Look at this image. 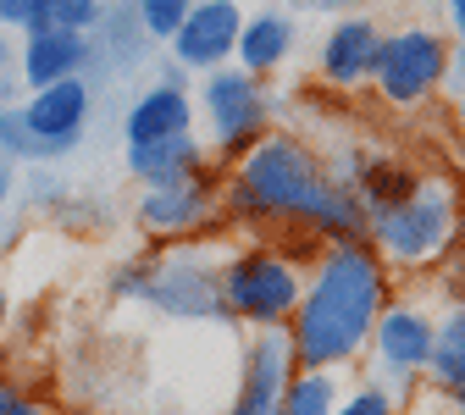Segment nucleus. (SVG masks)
Segmentation results:
<instances>
[{"label":"nucleus","mask_w":465,"mask_h":415,"mask_svg":"<svg viewBox=\"0 0 465 415\" xmlns=\"http://www.w3.org/2000/svg\"><path fill=\"white\" fill-rule=\"evenodd\" d=\"M222 216L250 232H311V239H366V205L361 194L332 177L327 155L288 133L266 128L239 161H227L222 177Z\"/></svg>","instance_id":"nucleus-1"},{"label":"nucleus","mask_w":465,"mask_h":415,"mask_svg":"<svg viewBox=\"0 0 465 415\" xmlns=\"http://www.w3.org/2000/svg\"><path fill=\"white\" fill-rule=\"evenodd\" d=\"M393 300V266L366 239H332L305 272V293L288 316L300 371H355L366 361L371 327Z\"/></svg>","instance_id":"nucleus-2"},{"label":"nucleus","mask_w":465,"mask_h":415,"mask_svg":"<svg viewBox=\"0 0 465 415\" xmlns=\"http://www.w3.org/2000/svg\"><path fill=\"white\" fill-rule=\"evenodd\" d=\"M366 244L399 272L443 266L465 244V194L449 183V177L421 172L416 189L404 200L366 211Z\"/></svg>","instance_id":"nucleus-3"},{"label":"nucleus","mask_w":465,"mask_h":415,"mask_svg":"<svg viewBox=\"0 0 465 415\" xmlns=\"http://www.w3.org/2000/svg\"><path fill=\"white\" fill-rule=\"evenodd\" d=\"M222 311L227 321H239V327H288V316H294L300 305V293H305V266L288 255L282 244L261 239L250 250H232L222 261Z\"/></svg>","instance_id":"nucleus-4"},{"label":"nucleus","mask_w":465,"mask_h":415,"mask_svg":"<svg viewBox=\"0 0 465 415\" xmlns=\"http://www.w3.org/2000/svg\"><path fill=\"white\" fill-rule=\"evenodd\" d=\"M194 128H205L200 139H205L211 161H239V155L272 128L266 78L232 67V62L200 73V89H194Z\"/></svg>","instance_id":"nucleus-5"},{"label":"nucleus","mask_w":465,"mask_h":415,"mask_svg":"<svg viewBox=\"0 0 465 415\" xmlns=\"http://www.w3.org/2000/svg\"><path fill=\"white\" fill-rule=\"evenodd\" d=\"M449 84V39L427 23L382 28L377 62H371V89L393 111H416Z\"/></svg>","instance_id":"nucleus-6"},{"label":"nucleus","mask_w":465,"mask_h":415,"mask_svg":"<svg viewBox=\"0 0 465 415\" xmlns=\"http://www.w3.org/2000/svg\"><path fill=\"white\" fill-rule=\"evenodd\" d=\"M427 354H432V311L416 300H388L366 343V361H371L366 377L404 404L416 388H427Z\"/></svg>","instance_id":"nucleus-7"},{"label":"nucleus","mask_w":465,"mask_h":415,"mask_svg":"<svg viewBox=\"0 0 465 415\" xmlns=\"http://www.w3.org/2000/svg\"><path fill=\"white\" fill-rule=\"evenodd\" d=\"M134 222H139V232H150V239H161V244H183V239H194V232L227 222L222 216V177H216V166H200V172L178 177V183L144 189Z\"/></svg>","instance_id":"nucleus-8"},{"label":"nucleus","mask_w":465,"mask_h":415,"mask_svg":"<svg viewBox=\"0 0 465 415\" xmlns=\"http://www.w3.org/2000/svg\"><path fill=\"white\" fill-rule=\"evenodd\" d=\"M216 277H222V266H216L205 250L183 244V250L150 261V288H144V300H150L155 311H166V316H183V321H200V316L227 321Z\"/></svg>","instance_id":"nucleus-9"},{"label":"nucleus","mask_w":465,"mask_h":415,"mask_svg":"<svg viewBox=\"0 0 465 415\" xmlns=\"http://www.w3.org/2000/svg\"><path fill=\"white\" fill-rule=\"evenodd\" d=\"M89 111H94V94H89L84 73H73V78H55V84H45V89H28L23 123H28V133L45 144L50 161H62V155H73V150L84 144Z\"/></svg>","instance_id":"nucleus-10"},{"label":"nucleus","mask_w":465,"mask_h":415,"mask_svg":"<svg viewBox=\"0 0 465 415\" xmlns=\"http://www.w3.org/2000/svg\"><path fill=\"white\" fill-rule=\"evenodd\" d=\"M239 28H244V6L239 0H194L189 17L172 34V62L183 73H211L222 62H232V44H239Z\"/></svg>","instance_id":"nucleus-11"},{"label":"nucleus","mask_w":465,"mask_h":415,"mask_svg":"<svg viewBox=\"0 0 465 415\" xmlns=\"http://www.w3.org/2000/svg\"><path fill=\"white\" fill-rule=\"evenodd\" d=\"M377 44H382V23L366 12H349L332 17L322 44H316V78L327 89H366L371 84V62H377Z\"/></svg>","instance_id":"nucleus-12"},{"label":"nucleus","mask_w":465,"mask_h":415,"mask_svg":"<svg viewBox=\"0 0 465 415\" xmlns=\"http://www.w3.org/2000/svg\"><path fill=\"white\" fill-rule=\"evenodd\" d=\"M294 343H288V327H255L250 349H244V377H239V399H232L227 415H277V399L294 377Z\"/></svg>","instance_id":"nucleus-13"},{"label":"nucleus","mask_w":465,"mask_h":415,"mask_svg":"<svg viewBox=\"0 0 465 415\" xmlns=\"http://www.w3.org/2000/svg\"><path fill=\"white\" fill-rule=\"evenodd\" d=\"M172 133H194V94L183 89L178 62L161 67V78L144 84V94L123 116V139L128 144H155V139H172Z\"/></svg>","instance_id":"nucleus-14"},{"label":"nucleus","mask_w":465,"mask_h":415,"mask_svg":"<svg viewBox=\"0 0 465 415\" xmlns=\"http://www.w3.org/2000/svg\"><path fill=\"white\" fill-rule=\"evenodd\" d=\"M294 50H300V17L272 0V6L244 17L239 44H232V67H244L255 78H272V73H282L294 62Z\"/></svg>","instance_id":"nucleus-15"},{"label":"nucleus","mask_w":465,"mask_h":415,"mask_svg":"<svg viewBox=\"0 0 465 415\" xmlns=\"http://www.w3.org/2000/svg\"><path fill=\"white\" fill-rule=\"evenodd\" d=\"M94 62V39L89 34H73V28H45V34H28L23 44V62H17V78L23 89H45L55 78H73Z\"/></svg>","instance_id":"nucleus-16"},{"label":"nucleus","mask_w":465,"mask_h":415,"mask_svg":"<svg viewBox=\"0 0 465 415\" xmlns=\"http://www.w3.org/2000/svg\"><path fill=\"white\" fill-rule=\"evenodd\" d=\"M200 166H211V150H205L200 133H172V139H155V144H128V172L144 189L178 183V177H189Z\"/></svg>","instance_id":"nucleus-17"},{"label":"nucleus","mask_w":465,"mask_h":415,"mask_svg":"<svg viewBox=\"0 0 465 415\" xmlns=\"http://www.w3.org/2000/svg\"><path fill=\"white\" fill-rule=\"evenodd\" d=\"M465 382V300H454L443 316H432V354H427V388L454 393Z\"/></svg>","instance_id":"nucleus-18"},{"label":"nucleus","mask_w":465,"mask_h":415,"mask_svg":"<svg viewBox=\"0 0 465 415\" xmlns=\"http://www.w3.org/2000/svg\"><path fill=\"white\" fill-rule=\"evenodd\" d=\"M105 17V0H28V34L45 28H73V34H94Z\"/></svg>","instance_id":"nucleus-19"},{"label":"nucleus","mask_w":465,"mask_h":415,"mask_svg":"<svg viewBox=\"0 0 465 415\" xmlns=\"http://www.w3.org/2000/svg\"><path fill=\"white\" fill-rule=\"evenodd\" d=\"M338 404V371H294L277 399V415H332Z\"/></svg>","instance_id":"nucleus-20"},{"label":"nucleus","mask_w":465,"mask_h":415,"mask_svg":"<svg viewBox=\"0 0 465 415\" xmlns=\"http://www.w3.org/2000/svg\"><path fill=\"white\" fill-rule=\"evenodd\" d=\"M332 415H404V404L382 388V382H355V388H338V404Z\"/></svg>","instance_id":"nucleus-21"},{"label":"nucleus","mask_w":465,"mask_h":415,"mask_svg":"<svg viewBox=\"0 0 465 415\" xmlns=\"http://www.w3.org/2000/svg\"><path fill=\"white\" fill-rule=\"evenodd\" d=\"M189 6L194 0H134V17L150 34V44H166L172 34H178V23L189 17Z\"/></svg>","instance_id":"nucleus-22"},{"label":"nucleus","mask_w":465,"mask_h":415,"mask_svg":"<svg viewBox=\"0 0 465 415\" xmlns=\"http://www.w3.org/2000/svg\"><path fill=\"white\" fill-rule=\"evenodd\" d=\"M0 155H12V161H50L45 144L23 123V105H0Z\"/></svg>","instance_id":"nucleus-23"},{"label":"nucleus","mask_w":465,"mask_h":415,"mask_svg":"<svg viewBox=\"0 0 465 415\" xmlns=\"http://www.w3.org/2000/svg\"><path fill=\"white\" fill-rule=\"evenodd\" d=\"M0 415H45L23 388H12V382H0Z\"/></svg>","instance_id":"nucleus-24"},{"label":"nucleus","mask_w":465,"mask_h":415,"mask_svg":"<svg viewBox=\"0 0 465 415\" xmlns=\"http://www.w3.org/2000/svg\"><path fill=\"white\" fill-rule=\"evenodd\" d=\"M28 23V0H0V28H23Z\"/></svg>","instance_id":"nucleus-25"},{"label":"nucleus","mask_w":465,"mask_h":415,"mask_svg":"<svg viewBox=\"0 0 465 415\" xmlns=\"http://www.w3.org/2000/svg\"><path fill=\"white\" fill-rule=\"evenodd\" d=\"M449 84H454V89L465 84V39H454V44H449Z\"/></svg>","instance_id":"nucleus-26"},{"label":"nucleus","mask_w":465,"mask_h":415,"mask_svg":"<svg viewBox=\"0 0 465 415\" xmlns=\"http://www.w3.org/2000/svg\"><path fill=\"white\" fill-rule=\"evenodd\" d=\"M316 12H338V17H349V12H366L371 0H311Z\"/></svg>","instance_id":"nucleus-27"},{"label":"nucleus","mask_w":465,"mask_h":415,"mask_svg":"<svg viewBox=\"0 0 465 415\" xmlns=\"http://www.w3.org/2000/svg\"><path fill=\"white\" fill-rule=\"evenodd\" d=\"M443 17H449V34L465 39V0H443Z\"/></svg>","instance_id":"nucleus-28"},{"label":"nucleus","mask_w":465,"mask_h":415,"mask_svg":"<svg viewBox=\"0 0 465 415\" xmlns=\"http://www.w3.org/2000/svg\"><path fill=\"white\" fill-rule=\"evenodd\" d=\"M454 123H460V133H465V84L454 89Z\"/></svg>","instance_id":"nucleus-29"},{"label":"nucleus","mask_w":465,"mask_h":415,"mask_svg":"<svg viewBox=\"0 0 465 415\" xmlns=\"http://www.w3.org/2000/svg\"><path fill=\"white\" fill-rule=\"evenodd\" d=\"M6 194H12V166L0 161V205H6Z\"/></svg>","instance_id":"nucleus-30"},{"label":"nucleus","mask_w":465,"mask_h":415,"mask_svg":"<svg viewBox=\"0 0 465 415\" xmlns=\"http://www.w3.org/2000/svg\"><path fill=\"white\" fill-rule=\"evenodd\" d=\"M443 399H449V404H454V410H460V415H465V382H460V388H454V393H443Z\"/></svg>","instance_id":"nucleus-31"},{"label":"nucleus","mask_w":465,"mask_h":415,"mask_svg":"<svg viewBox=\"0 0 465 415\" xmlns=\"http://www.w3.org/2000/svg\"><path fill=\"white\" fill-rule=\"evenodd\" d=\"M6 311L12 305H6V282H0V332H6Z\"/></svg>","instance_id":"nucleus-32"},{"label":"nucleus","mask_w":465,"mask_h":415,"mask_svg":"<svg viewBox=\"0 0 465 415\" xmlns=\"http://www.w3.org/2000/svg\"><path fill=\"white\" fill-rule=\"evenodd\" d=\"M12 62V44H6V34H0V67H6Z\"/></svg>","instance_id":"nucleus-33"},{"label":"nucleus","mask_w":465,"mask_h":415,"mask_svg":"<svg viewBox=\"0 0 465 415\" xmlns=\"http://www.w3.org/2000/svg\"><path fill=\"white\" fill-rule=\"evenodd\" d=\"M294 6H311V0H294Z\"/></svg>","instance_id":"nucleus-34"},{"label":"nucleus","mask_w":465,"mask_h":415,"mask_svg":"<svg viewBox=\"0 0 465 415\" xmlns=\"http://www.w3.org/2000/svg\"><path fill=\"white\" fill-rule=\"evenodd\" d=\"M460 266H465V261H460Z\"/></svg>","instance_id":"nucleus-35"}]
</instances>
